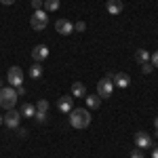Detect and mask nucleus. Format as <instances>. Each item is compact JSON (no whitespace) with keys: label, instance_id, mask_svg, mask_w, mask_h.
<instances>
[{"label":"nucleus","instance_id":"obj_1","mask_svg":"<svg viewBox=\"0 0 158 158\" xmlns=\"http://www.w3.org/2000/svg\"><path fill=\"white\" fill-rule=\"evenodd\" d=\"M91 124V112L85 108H74L70 112V127L72 129H86Z\"/></svg>","mask_w":158,"mask_h":158},{"label":"nucleus","instance_id":"obj_2","mask_svg":"<svg viewBox=\"0 0 158 158\" xmlns=\"http://www.w3.org/2000/svg\"><path fill=\"white\" fill-rule=\"evenodd\" d=\"M17 91L13 89V86H2L0 89V108L4 110H13L15 108V103H17Z\"/></svg>","mask_w":158,"mask_h":158},{"label":"nucleus","instance_id":"obj_3","mask_svg":"<svg viewBox=\"0 0 158 158\" xmlns=\"http://www.w3.org/2000/svg\"><path fill=\"white\" fill-rule=\"evenodd\" d=\"M30 25L36 30V32H42L47 25H49V13L47 11H34V15H32V19H30Z\"/></svg>","mask_w":158,"mask_h":158},{"label":"nucleus","instance_id":"obj_4","mask_svg":"<svg viewBox=\"0 0 158 158\" xmlns=\"http://www.w3.org/2000/svg\"><path fill=\"white\" fill-rule=\"evenodd\" d=\"M6 80H9V85H11L13 89L21 86V85H23V70H21L19 65L9 68V72H6Z\"/></svg>","mask_w":158,"mask_h":158},{"label":"nucleus","instance_id":"obj_5","mask_svg":"<svg viewBox=\"0 0 158 158\" xmlns=\"http://www.w3.org/2000/svg\"><path fill=\"white\" fill-rule=\"evenodd\" d=\"M112 93H114V82H112V78H101L97 82V95L101 99H108V97H112Z\"/></svg>","mask_w":158,"mask_h":158},{"label":"nucleus","instance_id":"obj_6","mask_svg":"<svg viewBox=\"0 0 158 158\" xmlns=\"http://www.w3.org/2000/svg\"><path fill=\"white\" fill-rule=\"evenodd\" d=\"M2 124H6L9 129H19V122H21V112L17 110H9L4 116H2Z\"/></svg>","mask_w":158,"mask_h":158},{"label":"nucleus","instance_id":"obj_7","mask_svg":"<svg viewBox=\"0 0 158 158\" xmlns=\"http://www.w3.org/2000/svg\"><path fill=\"white\" fill-rule=\"evenodd\" d=\"M135 148H139V150L152 148V137H150L146 131H137V133H135Z\"/></svg>","mask_w":158,"mask_h":158},{"label":"nucleus","instance_id":"obj_8","mask_svg":"<svg viewBox=\"0 0 158 158\" xmlns=\"http://www.w3.org/2000/svg\"><path fill=\"white\" fill-rule=\"evenodd\" d=\"M55 30L59 32L61 36H70L74 32V23L68 21V19H57V21H55Z\"/></svg>","mask_w":158,"mask_h":158},{"label":"nucleus","instance_id":"obj_9","mask_svg":"<svg viewBox=\"0 0 158 158\" xmlns=\"http://www.w3.org/2000/svg\"><path fill=\"white\" fill-rule=\"evenodd\" d=\"M49 57V47L47 44H38L32 49V59L36 61V63H42V61Z\"/></svg>","mask_w":158,"mask_h":158},{"label":"nucleus","instance_id":"obj_10","mask_svg":"<svg viewBox=\"0 0 158 158\" xmlns=\"http://www.w3.org/2000/svg\"><path fill=\"white\" fill-rule=\"evenodd\" d=\"M112 82H114V86H118V89H127V86L131 85V76L124 72H118L112 76Z\"/></svg>","mask_w":158,"mask_h":158},{"label":"nucleus","instance_id":"obj_11","mask_svg":"<svg viewBox=\"0 0 158 158\" xmlns=\"http://www.w3.org/2000/svg\"><path fill=\"white\" fill-rule=\"evenodd\" d=\"M57 108H59L63 114H70V112L74 110V97H68V95H65V97H59Z\"/></svg>","mask_w":158,"mask_h":158},{"label":"nucleus","instance_id":"obj_12","mask_svg":"<svg viewBox=\"0 0 158 158\" xmlns=\"http://www.w3.org/2000/svg\"><path fill=\"white\" fill-rule=\"evenodd\" d=\"M122 0H108L106 2V11L110 13V15H120L122 13Z\"/></svg>","mask_w":158,"mask_h":158},{"label":"nucleus","instance_id":"obj_13","mask_svg":"<svg viewBox=\"0 0 158 158\" xmlns=\"http://www.w3.org/2000/svg\"><path fill=\"white\" fill-rule=\"evenodd\" d=\"M19 112H21V118H34V114H36V106H34V103H23Z\"/></svg>","mask_w":158,"mask_h":158},{"label":"nucleus","instance_id":"obj_14","mask_svg":"<svg viewBox=\"0 0 158 158\" xmlns=\"http://www.w3.org/2000/svg\"><path fill=\"white\" fill-rule=\"evenodd\" d=\"M85 101H86V108L89 110H97L101 106V97L99 95H86Z\"/></svg>","mask_w":158,"mask_h":158},{"label":"nucleus","instance_id":"obj_15","mask_svg":"<svg viewBox=\"0 0 158 158\" xmlns=\"http://www.w3.org/2000/svg\"><path fill=\"white\" fill-rule=\"evenodd\" d=\"M72 95L74 97H86V86L82 85V82H74L72 85Z\"/></svg>","mask_w":158,"mask_h":158},{"label":"nucleus","instance_id":"obj_16","mask_svg":"<svg viewBox=\"0 0 158 158\" xmlns=\"http://www.w3.org/2000/svg\"><path fill=\"white\" fill-rule=\"evenodd\" d=\"M42 76V63H32V68H30V78L32 80H36V78H40Z\"/></svg>","mask_w":158,"mask_h":158},{"label":"nucleus","instance_id":"obj_17","mask_svg":"<svg viewBox=\"0 0 158 158\" xmlns=\"http://www.w3.org/2000/svg\"><path fill=\"white\" fill-rule=\"evenodd\" d=\"M135 61H137V63H146V61H150V53H148L146 49H137L135 51Z\"/></svg>","mask_w":158,"mask_h":158},{"label":"nucleus","instance_id":"obj_18","mask_svg":"<svg viewBox=\"0 0 158 158\" xmlns=\"http://www.w3.org/2000/svg\"><path fill=\"white\" fill-rule=\"evenodd\" d=\"M59 0H44V4H42V11H47V13H53V11H57L59 9Z\"/></svg>","mask_w":158,"mask_h":158},{"label":"nucleus","instance_id":"obj_19","mask_svg":"<svg viewBox=\"0 0 158 158\" xmlns=\"http://www.w3.org/2000/svg\"><path fill=\"white\" fill-rule=\"evenodd\" d=\"M36 112H49V101H47V99H38L36 101Z\"/></svg>","mask_w":158,"mask_h":158},{"label":"nucleus","instance_id":"obj_20","mask_svg":"<svg viewBox=\"0 0 158 158\" xmlns=\"http://www.w3.org/2000/svg\"><path fill=\"white\" fill-rule=\"evenodd\" d=\"M34 118H36L38 122H47V112H36Z\"/></svg>","mask_w":158,"mask_h":158},{"label":"nucleus","instance_id":"obj_21","mask_svg":"<svg viewBox=\"0 0 158 158\" xmlns=\"http://www.w3.org/2000/svg\"><path fill=\"white\" fill-rule=\"evenodd\" d=\"M86 30V23L85 21H78V23H74V32H85Z\"/></svg>","mask_w":158,"mask_h":158},{"label":"nucleus","instance_id":"obj_22","mask_svg":"<svg viewBox=\"0 0 158 158\" xmlns=\"http://www.w3.org/2000/svg\"><path fill=\"white\" fill-rule=\"evenodd\" d=\"M152 68H154V65H152L150 61H146V63H141V72H143V74H150V72H152Z\"/></svg>","mask_w":158,"mask_h":158},{"label":"nucleus","instance_id":"obj_23","mask_svg":"<svg viewBox=\"0 0 158 158\" xmlns=\"http://www.w3.org/2000/svg\"><path fill=\"white\" fill-rule=\"evenodd\" d=\"M131 158H146V156H143V150H139V148H135L133 152H131Z\"/></svg>","mask_w":158,"mask_h":158},{"label":"nucleus","instance_id":"obj_24","mask_svg":"<svg viewBox=\"0 0 158 158\" xmlns=\"http://www.w3.org/2000/svg\"><path fill=\"white\" fill-rule=\"evenodd\" d=\"M150 63H152L154 68H158V51H154V53L150 55Z\"/></svg>","mask_w":158,"mask_h":158},{"label":"nucleus","instance_id":"obj_25","mask_svg":"<svg viewBox=\"0 0 158 158\" xmlns=\"http://www.w3.org/2000/svg\"><path fill=\"white\" fill-rule=\"evenodd\" d=\"M42 4H44V0H32V9H34V11H40Z\"/></svg>","mask_w":158,"mask_h":158},{"label":"nucleus","instance_id":"obj_26","mask_svg":"<svg viewBox=\"0 0 158 158\" xmlns=\"http://www.w3.org/2000/svg\"><path fill=\"white\" fill-rule=\"evenodd\" d=\"M0 4H4V6H11V4H15V0H0Z\"/></svg>","mask_w":158,"mask_h":158},{"label":"nucleus","instance_id":"obj_27","mask_svg":"<svg viewBox=\"0 0 158 158\" xmlns=\"http://www.w3.org/2000/svg\"><path fill=\"white\" fill-rule=\"evenodd\" d=\"M15 91H17V95H23V93H25V89H23V85H21V86H17V89H15Z\"/></svg>","mask_w":158,"mask_h":158},{"label":"nucleus","instance_id":"obj_28","mask_svg":"<svg viewBox=\"0 0 158 158\" xmlns=\"http://www.w3.org/2000/svg\"><path fill=\"white\" fill-rule=\"evenodd\" d=\"M152 158H158V146L154 148V150H152Z\"/></svg>","mask_w":158,"mask_h":158},{"label":"nucleus","instance_id":"obj_29","mask_svg":"<svg viewBox=\"0 0 158 158\" xmlns=\"http://www.w3.org/2000/svg\"><path fill=\"white\" fill-rule=\"evenodd\" d=\"M154 127H156V133H158V116L154 118Z\"/></svg>","mask_w":158,"mask_h":158},{"label":"nucleus","instance_id":"obj_30","mask_svg":"<svg viewBox=\"0 0 158 158\" xmlns=\"http://www.w3.org/2000/svg\"><path fill=\"white\" fill-rule=\"evenodd\" d=\"M2 122H4V120H2V116H0V124H2Z\"/></svg>","mask_w":158,"mask_h":158},{"label":"nucleus","instance_id":"obj_31","mask_svg":"<svg viewBox=\"0 0 158 158\" xmlns=\"http://www.w3.org/2000/svg\"><path fill=\"white\" fill-rule=\"evenodd\" d=\"M0 89H2V85H0Z\"/></svg>","mask_w":158,"mask_h":158}]
</instances>
